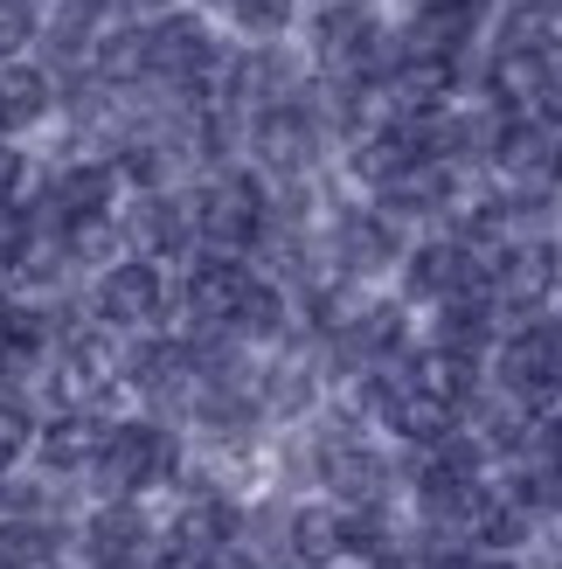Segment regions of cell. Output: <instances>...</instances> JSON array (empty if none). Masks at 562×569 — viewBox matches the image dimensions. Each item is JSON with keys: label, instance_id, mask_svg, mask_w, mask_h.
<instances>
[{"label": "cell", "instance_id": "cell-1", "mask_svg": "<svg viewBox=\"0 0 562 569\" xmlns=\"http://www.w3.org/2000/svg\"><path fill=\"white\" fill-rule=\"evenodd\" d=\"M188 222L194 250H222V258H258V243L271 230V181L258 167H215L188 188Z\"/></svg>", "mask_w": 562, "mask_h": 569}, {"label": "cell", "instance_id": "cell-2", "mask_svg": "<svg viewBox=\"0 0 562 569\" xmlns=\"http://www.w3.org/2000/svg\"><path fill=\"white\" fill-rule=\"evenodd\" d=\"M181 479V431L167 417H119L98 459V487L111 500H147Z\"/></svg>", "mask_w": 562, "mask_h": 569}, {"label": "cell", "instance_id": "cell-3", "mask_svg": "<svg viewBox=\"0 0 562 569\" xmlns=\"http://www.w3.org/2000/svg\"><path fill=\"white\" fill-rule=\"evenodd\" d=\"M327 139L333 132H327L313 98H285V104H264V111H250V119H243L250 167H258L264 181H278V188H292V181L313 174L320 153H327Z\"/></svg>", "mask_w": 562, "mask_h": 569}, {"label": "cell", "instance_id": "cell-4", "mask_svg": "<svg viewBox=\"0 0 562 569\" xmlns=\"http://www.w3.org/2000/svg\"><path fill=\"white\" fill-rule=\"evenodd\" d=\"M91 327L104 333H119V340H139V333H160L167 327V312H174V284H167V264L153 258H126L119 264H104L91 278Z\"/></svg>", "mask_w": 562, "mask_h": 569}, {"label": "cell", "instance_id": "cell-5", "mask_svg": "<svg viewBox=\"0 0 562 569\" xmlns=\"http://www.w3.org/2000/svg\"><path fill=\"white\" fill-rule=\"evenodd\" d=\"M222 63H230V56H222V36L202 21V8L147 14V83H160V91H174V98H194Z\"/></svg>", "mask_w": 562, "mask_h": 569}, {"label": "cell", "instance_id": "cell-6", "mask_svg": "<svg viewBox=\"0 0 562 569\" xmlns=\"http://www.w3.org/2000/svg\"><path fill=\"white\" fill-rule=\"evenodd\" d=\"M313 472L333 493V507H382V493H389V466L369 445V431H361V417L313 423Z\"/></svg>", "mask_w": 562, "mask_h": 569}, {"label": "cell", "instance_id": "cell-7", "mask_svg": "<svg viewBox=\"0 0 562 569\" xmlns=\"http://www.w3.org/2000/svg\"><path fill=\"white\" fill-rule=\"evenodd\" d=\"M493 389L508 396V403L521 410H562V340L549 333V320H528L514 333H500V348H493Z\"/></svg>", "mask_w": 562, "mask_h": 569}, {"label": "cell", "instance_id": "cell-8", "mask_svg": "<svg viewBox=\"0 0 562 569\" xmlns=\"http://www.w3.org/2000/svg\"><path fill=\"white\" fill-rule=\"evenodd\" d=\"M397 278H403V306H452V299H465V292H486V264H480V250H472L465 237H452V230H438V237H417L410 250H403V264H397Z\"/></svg>", "mask_w": 562, "mask_h": 569}, {"label": "cell", "instance_id": "cell-9", "mask_svg": "<svg viewBox=\"0 0 562 569\" xmlns=\"http://www.w3.org/2000/svg\"><path fill=\"white\" fill-rule=\"evenodd\" d=\"M403 250H410V230H403V222H389L375 202H354V209H341V216L327 222V264L341 271V278H354V284L397 271Z\"/></svg>", "mask_w": 562, "mask_h": 569}, {"label": "cell", "instance_id": "cell-10", "mask_svg": "<svg viewBox=\"0 0 562 569\" xmlns=\"http://www.w3.org/2000/svg\"><path fill=\"white\" fill-rule=\"evenodd\" d=\"M258 278L250 258H222V250H194L181 264V284H174V306L188 312V327H222L230 333V312L243 299V284Z\"/></svg>", "mask_w": 562, "mask_h": 569}, {"label": "cell", "instance_id": "cell-11", "mask_svg": "<svg viewBox=\"0 0 562 569\" xmlns=\"http://www.w3.org/2000/svg\"><path fill=\"white\" fill-rule=\"evenodd\" d=\"M160 528L139 515V500H104L83 515V562L91 569H147Z\"/></svg>", "mask_w": 562, "mask_h": 569}, {"label": "cell", "instance_id": "cell-12", "mask_svg": "<svg viewBox=\"0 0 562 569\" xmlns=\"http://www.w3.org/2000/svg\"><path fill=\"white\" fill-rule=\"evenodd\" d=\"M119 230L132 258H194V222H188V194H132V209H119Z\"/></svg>", "mask_w": 562, "mask_h": 569}, {"label": "cell", "instance_id": "cell-13", "mask_svg": "<svg viewBox=\"0 0 562 569\" xmlns=\"http://www.w3.org/2000/svg\"><path fill=\"white\" fill-rule=\"evenodd\" d=\"M111 423H119V417H98V410H56L42 431H36V466L56 472V479H70V472H98Z\"/></svg>", "mask_w": 562, "mask_h": 569}, {"label": "cell", "instance_id": "cell-14", "mask_svg": "<svg viewBox=\"0 0 562 569\" xmlns=\"http://www.w3.org/2000/svg\"><path fill=\"white\" fill-rule=\"evenodd\" d=\"M56 111V70L21 56V63H0V139H21L36 132Z\"/></svg>", "mask_w": 562, "mask_h": 569}, {"label": "cell", "instance_id": "cell-15", "mask_svg": "<svg viewBox=\"0 0 562 569\" xmlns=\"http://www.w3.org/2000/svg\"><path fill=\"white\" fill-rule=\"evenodd\" d=\"M486 49L493 56H562V21H549L535 0H514V8L493 14Z\"/></svg>", "mask_w": 562, "mask_h": 569}, {"label": "cell", "instance_id": "cell-16", "mask_svg": "<svg viewBox=\"0 0 562 569\" xmlns=\"http://www.w3.org/2000/svg\"><path fill=\"white\" fill-rule=\"evenodd\" d=\"M63 542V521L49 515H0V569H56Z\"/></svg>", "mask_w": 562, "mask_h": 569}, {"label": "cell", "instance_id": "cell-17", "mask_svg": "<svg viewBox=\"0 0 562 569\" xmlns=\"http://www.w3.org/2000/svg\"><path fill=\"white\" fill-rule=\"evenodd\" d=\"M230 28L243 36V49H271V42H285L292 36V21H299V0H230Z\"/></svg>", "mask_w": 562, "mask_h": 569}, {"label": "cell", "instance_id": "cell-18", "mask_svg": "<svg viewBox=\"0 0 562 569\" xmlns=\"http://www.w3.org/2000/svg\"><path fill=\"white\" fill-rule=\"evenodd\" d=\"M285 542L299 562H333L341 556V507H292V521H285Z\"/></svg>", "mask_w": 562, "mask_h": 569}, {"label": "cell", "instance_id": "cell-19", "mask_svg": "<svg viewBox=\"0 0 562 569\" xmlns=\"http://www.w3.org/2000/svg\"><path fill=\"white\" fill-rule=\"evenodd\" d=\"M36 431H42V417L21 403V396L0 389V472H14L21 459H36Z\"/></svg>", "mask_w": 562, "mask_h": 569}, {"label": "cell", "instance_id": "cell-20", "mask_svg": "<svg viewBox=\"0 0 562 569\" xmlns=\"http://www.w3.org/2000/svg\"><path fill=\"white\" fill-rule=\"evenodd\" d=\"M36 42H42V8H28V0H0V63H21Z\"/></svg>", "mask_w": 562, "mask_h": 569}, {"label": "cell", "instance_id": "cell-21", "mask_svg": "<svg viewBox=\"0 0 562 569\" xmlns=\"http://www.w3.org/2000/svg\"><path fill=\"white\" fill-rule=\"evenodd\" d=\"M28 250H36V222H28V209L0 202V278H14Z\"/></svg>", "mask_w": 562, "mask_h": 569}, {"label": "cell", "instance_id": "cell-22", "mask_svg": "<svg viewBox=\"0 0 562 569\" xmlns=\"http://www.w3.org/2000/svg\"><path fill=\"white\" fill-rule=\"evenodd\" d=\"M28 188H36V174H28V153L14 147V139H0V202L21 209V202H28Z\"/></svg>", "mask_w": 562, "mask_h": 569}, {"label": "cell", "instance_id": "cell-23", "mask_svg": "<svg viewBox=\"0 0 562 569\" xmlns=\"http://www.w3.org/2000/svg\"><path fill=\"white\" fill-rule=\"evenodd\" d=\"M528 119L549 126V132L562 139V56H555V70L542 77V91H535V104H528Z\"/></svg>", "mask_w": 562, "mask_h": 569}, {"label": "cell", "instance_id": "cell-24", "mask_svg": "<svg viewBox=\"0 0 562 569\" xmlns=\"http://www.w3.org/2000/svg\"><path fill=\"white\" fill-rule=\"evenodd\" d=\"M188 569H264L258 556H250L243 542H222V549H209V556H194Z\"/></svg>", "mask_w": 562, "mask_h": 569}, {"label": "cell", "instance_id": "cell-25", "mask_svg": "<svg viewBox=\"0 0 562 569\" xmlns=\"http://www.w3.org/2000/svg\"><path fill=\"white\" fill-rule=\"evenodd\" d=\"M472 569H521L514 556H472Z\"/></svg>", "mask_w": 562, "mask_h": 569}, {"label": "cell", "instance_id": "cell-26", "mask_svg": "<svg viewBox=\"0 0 562 569\" xmlns=\"http://www.w3.org/2000/svg\"><path fill=\"white\" fill-rule=\"evenodd\" d=\"M126 8H147V14H167V8H181V0H126Z\"/></svg>", "mask_w": 562, "mask_h": 569}, {"label": "cell", "instance_id": "cell-27", "mask_svg": "<svg viewBox=\"0 0 562 569\" xmlns=\"http://www.w3.org/2000/svg\"><path fill=\"white\" fill-rule=\"evenodd\" d=\"M535 8H542V14H549V21H562V0H535Z\"/></svg>", "mask_w": 562, "mask_h": 569}]
</instances>
